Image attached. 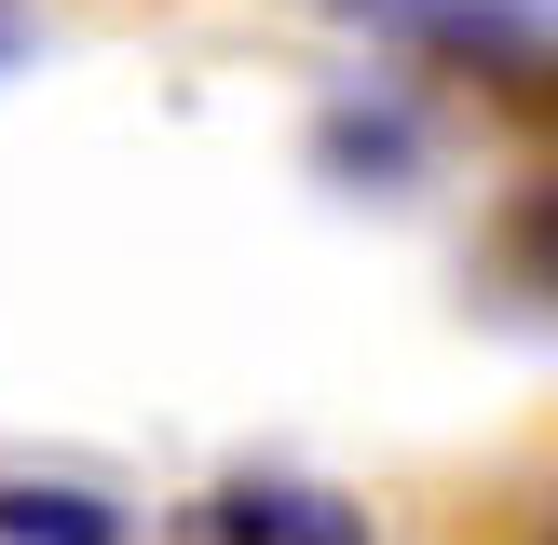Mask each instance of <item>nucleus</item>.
I'll use <instances>...</instances> for the list:
<instances>
[{"label":"nucleus","instance_id":"1","mask_svg":"<svg viewBox=\"0 0 558 545\" xmlns=\"http://www.w3.org/2000/svg\"><path fill=\"white\" fill-rule=\"evenodd\" d=\"M191 545H381V518L354 505V491H327V477L245 463V477H218L205 505H191Z\"/></svg>","mask_w":558,"mask_h":545},{"label":"nucleus","instance_id":"2","mask_svg":"<svg viewBox=\"0 0 558 545\" xmlns=\"http://www.w3.org/2000/svg\"><path fill=\"white\" fill-rule=\"evenodd\" d=\"M314 164H327L341 191H381V205H396V191L436 164V136H423V109L381 82V96H327V109H314Z\"/></svg>","mask_w":558,"mask_h":545},{"label":"nucleus","instance_id":"3","mask_svg":"<svg viewBox=\"0 0 558 545\" xmlns=\"http://www.w3.org/2000/svg\"><path fill=\"white\" fill-rule=\"evenodd\" d=\"M150 518L109 477H0V545H136Z\"/></svg>","mask_w":558,"mask_h":545},{"label":"nucleus","instance_id":"4","mask_svg":"<svg viewBox=\"0 0 558 545\" xmlns=\"http://www.w3.org/2000/svg\"><path fill=\"white\" fill-rule=\"evenodd\" d=\"M505 245H518V272H532V287H558V191H532V205L505 218Z\"/></svg>","mask_w":558,"mask_h":545},{"label":"nucleus","instance_id":"5","mask_svg":"<svg viewBox=\"0 0 558 545\" xmlns=\"http://www.w3.org/2000/svg\"><path fill=\"white\" fill-rule=\"evenodd\" d=\"M0 55H14V14H0Z\"/></svg>","mask_w":558,"mask_h":545}]
</instances>
